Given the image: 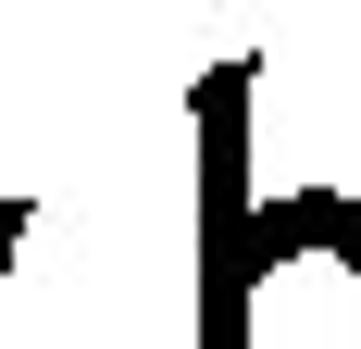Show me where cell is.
<instances>
[{"mask_svg": "<svg viewBox=\"0 0 361 349\" xmlns=\"http://www.w3.org/2000/svg\"><path fill=\"white\" fill-rule=\"evenodd\" d=\"M262 63H212L187 88V249L200 312L187 349H361V187H250Z\"/></svg>", "mask_w": 361, "mask_h": 349, "instance_id": "cell-1", "label": "cell"}, {"mask_svg": "<svg viewBox=\"0 0 361 349\" xmlns=\"http://www.w3.org/2000/svg\"><path fill=\"white\" fill-rule=\"evenodd\" d=\"M25 225H37V200H0V275H13V249H25Z\"/></svg>", "mask_w": 361, "mask_h": 349, "instance_id": "cell-2", "label": "cell"}]
</instances>
